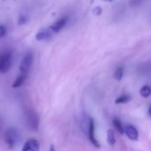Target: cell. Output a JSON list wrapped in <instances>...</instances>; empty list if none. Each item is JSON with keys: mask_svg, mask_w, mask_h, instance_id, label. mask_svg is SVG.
I'll use <instances>...</instances> for the list:
<instances>
[{"mask_svg": "<svg viewBox=\"0 0 151 151\" xmlns=\"http://www.w3.org/2000/svg\"><path fill=\"white\" fill-rule=\"evenodd\" d=\"M53 32L49 29H42L40 30L37 35H36V39L38 40V41H43V40H45V39H48L52 37V34Z\"/></svg>", "mask_w": 151, "mask_h": 151, "instance_id": "9c48e42d", "label": "cell"}, {"mask_svg": "<svg viewBox=\"0 0 151 151\" xmlns=\"http://www.w3.org/2000/svg\"><path fill=\"white\" fill-rule=\"evenodd\" d=\"M104 1H107V2H111L112 0H104Z\"/></svg>", "mask_w": 151, "mask_h": 151, "instance_id": "44dd1931", "label": "cell"}, {"mask_svg": "<svg viewBox=\"0 0 151 151\" xmlns=\"http://www.w3.org/2000/svg\"><path fill=\"white\" fill-rule=\"evenodd\" d=\"M26 119H27V123L29 124V126L32 129V130H37L38 127V118L37 116L36 115L35 112L29 110L26 114Z\"/></svg>", "mask_w": 151, "mask_h": 151, "instance_id": "277c9868", "label": "cell"}, {"mask_svg": "<svg viewBox=\"0 0 151 151\" xmlns=\"http://www.w3.org/2000/svg\"><path fill=\"white\" fill-rule=\"evenodd\" d=\"M39 149H40V144L38 140L35 139H30L24 144L22 151H39Z\"/></svg>", "mask_w": 151, "mask_h": 151, "instance_id": "8992f818", "label": "cell"}, {"mask_svg": "<svg viewBox=\"0 0 151 151\" xmlns=\"http://www.w3.org/2000/svg\"><path fill=\"white\" fill-rule=\"evenodd\" d=\"M50 151H55V150H54L53 146H51V147H50Z\"/></svg>", "mask_w": 151, "mask_h": 151, "instance_id": "ffe728a7", "label": "cell"}, {"mask_svg": "<svg viewBox=\"0 0 151 151\" xmlns=\"http://www.w3.org/2000/svg\"><path fill=\"white\" fill-rule=\"evenodd\" d=\"M123 76H124V67L120 66L116 69L115 74H114V78L116 80H121L123 78Z\"/></svg>", "mask_w": 151, "mask_h": 151, "instance_id": "4fadbf2b", "label": "cell"}, {"mask_svg": "<svg viewBox=\"0 0 151 151\" xmlns=\"http://www.w3.org/2000/svg\"><path fill=\"white\" fill-rule=\"evenodd\" d=\"M26 78H27V74L25 73H22L19 77H17V78L14 80V84H13V87L14 88H18L20 86H22L25 81H26Z\"/></svg>", "mask_w": 151, "mask_h": 151, "instance_id": "30bf717a", "label": "cell"}, {"mask_svg": "<svg viewBox=\"0 0 151 151\" xmlns=\"http://www.w3.org/2000/svg\"><path fill=\"white\" fill-rule=\"evenodd\" d=\"M5 139H6V142L7 143L9 147L13 148L14 147V145L16 144V140L18 139V133H17L16 130L14 128L9 129L6 133Z\"/></svg>", "mask_w": 151, "mask_h": 151, "instance_id": "3957f363", "label": "cell"}, {"mask_svg": "<svg viewBox=\"0 0 151 151\" xmlns=\"http://www.w3.org/2000/svg\"><path fill=\"white\" fill-rule=\"evenodd\" d=\"M139 93L143 98H147L151 94V89H150V87L148 86H144L141 87V89L139 91Z\"/></svg>", "mask_w": 151, "mask_h": 151, "instance_id": "7c38bea8", "label": "cell"}, {"mask_svg": "<svg viewBox=\"0 0 151 151\" xmlns=\"http://www.w3.org/2000/svg\"><path fill=\"white\" fill-rule=\"evenodd\" d=\"M6 28L4 25H0V38L6 36Z\"/></svg>", "mask_w": 151, "mask_h": 151, "instance_id": "e0dca14e", "label": "cell"}, {"mask_svg": "<svg viewBox=\"0 0 151 151\" xmlns=\"http://www.w3.org/2000/svg\"><path fill=\"white\" fill-rule=\"evenodd\" d=\"M113 124H114L115 128L117 130V132H118L120 134H123V133L124 132V128L123 127L122 123H121V121H120L118 118H114V119H113Z\"/></svg>", "mask_w": 151, "mask_h": 151, "instance_id": "8fae6325", "label": "cell"}, {"mask_svg": "<svg viewBox=\"0 0 151 151\" xmlns=\"http://www.w3.org/2000/svg\"><path fill=\"white\" fill-rule=\"evenodd\" d=\"M124 132L126 133L127 137L132 139V140H137L139 138V134H138V131L137 129L132 126V125H127L124 128Z\"/></svg>", "mask_w": 151, "mask_h": 151, "instance_id": "ba28073f", "label": "cell"}, {"mask_svg": "<svg viewBox=\"0 0 151 151\" xmlns=\"http://www.w3.org/2000/svg\"><path fill=\"white\" fill-rule=\"evenodd\" d=\"M88 134H89V139L91 142L96 147H100V144L98 140L95 138V126H94V121L93 119L90 118L89 123H88Z\"/></svg>", "mask_w": 151, "mask_h": 151, "instance_id": "5b68a950", "label": "cell"}, {"mask_svg": "<svg viewBox=\"0 0 151 151\" xmlns=\"http://www.w3.org/2000/svg\"><path fill=\"white\" fill-rule=\"evenodd\" d=\"M93 14H94L95 15L99 16V15L101 14V8L100 6H97V7H95V8L93 9Z\"/></svg>", "mask_w": 151, "mask_h": 151, "instance_id": "ac0fdd59", "label": "cell"}, {"mask_svg": "<svg viewBox=\"0 0 151 151\" xmlns=\"http://www.w3.org/2000/svg\"><path fill=\"white\" fill-rule=\"evenodd\" d=\"M130 101V96H128V95H122V96H120L119 98H117L116 100V104H121V103H126V102H128Z\"/></svg>", "mask_w": 151, "mask_h": 151, "instance_id": "9a60e30c", "label": "cell"}, {"mask_svg": "<svg viewBox=\"0 0 151 151\" xmlns=\"http://www.w3.org/2000/svg\"><path fill=\"white\" fill-rule=\"evenodd\" d=\"M147 112H148V115H149V116L151 117V106L148 108V111H147Z\"/></svg>", "mask_w": 151, "mask_h": 151, "instance_id": "d6986e66", "label": "cell"}, {"mask_svg": "<svg viewBox=\"0 0 151 151\" xmlns=\"http://www.w3.org/2000/svg\"><path fill=\"white\" fill-rule=\"evenodd\" d=\"M12 66V52L9 51L4 52L0 55V72L6 73Z\"/></svg>", "mask_w": 151, "mask_h": 151, "instance_id": "6da1fadb", "label": "cell"}, {"mask_svg": "<svg viewBox=\"0 0 151 151\" xmlns=\"http://www.w3.org/2000/svg\"><path fill=\"white\" fill-rule=\"evenodd\" d=\"M68 22V17L67 16H64V17H61L60 19H59L57 22H55L51 27H50V29L53 32V33H58L60 32L67 24Z\"/></svg>", "mask_w": 151, "mask_h": 151, "instance_id": "52a82bcc", "label": "cell"}, {"mask_svg": "<svg viewBox=\"0 0 151 151\" xmlns=\"http://www.w3.org/2000/svg\"><path fill=\"white\" fill-rule=\"evenodd\" d=\"M107 139H108V142L110 146H114L115 143H116V138H115V134L113 132L112 130H109L108 131V136H107Z\"/></svg>", "mask_w": 151, "mask_h": 151, "instance_id": "5bb4252c", "label": "cell"}, {"mask_svg": "<svg viewBox=\"0 0 151 151\" xmlns=\"http://www.w3.org/2000/svg\"><path fill=\"white\" fill-rule=\"evenodd\" d=\"M33 59H34V56H33L32 52H28L24 55V57L22 58L21 64H20V70L22 73H25V74L28 73L29 69L30 68V67L33 63Z\"/></svg>", "mask_w": 151, "mask_h": 151, "instance_id": "7a4b0ae2", "label": "cell"}, {"mask_svg": "<svg viewBox=\"0 0 151 151\" xmlns=\"http://www.w3.org/2000/svg\"><path fill=\"white\" fill-rule=\"evenodd\" d=\"M28 21H29L28 15H26V14H21L19 16V19H18V24L19 25H23L26 22H28Z\"/></svg>", "mask_w": 151, "mask_h": 151, "instance_id": "2e32d148", "label": "cell"}]
</instances>
